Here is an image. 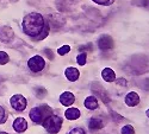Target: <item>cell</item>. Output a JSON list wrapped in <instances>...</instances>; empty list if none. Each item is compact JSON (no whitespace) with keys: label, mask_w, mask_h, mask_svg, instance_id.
Masks as SVG:
<instances>
[{"label":"cell","mask_w":149,"mask_h":134,"mask_svg":"<svg viewBox=\"0 0 149 134\" xmlns=\"http://www.w3.org/2000/svg\"><path fill=\"white\" fill-rule=\"evenodd\" d=\"M23 31L28 36L37 39H43L48 36L49 25L43 16L37 12H31L23 19Z\"/></svg>","instance_id":"cell-1"},{"label":"cell","mask_w":149,"mask_h":134,"mask_svg":"<svg viewBox=\"0 0 149 134\" xmlns=\"http://www.w3.org/2000/svg\"><path fill=\"white\" fill-rule=\"evenodd\" d=\"M53 114V109L47 106V104H41V106H37V107H33L29 115H30V119L33 121L36 125H41L43 124V121Z\"/></svg>","instance_id":"cell-2"},{"label":"cell","mask_w":149,"mask_h":134,"mask_svg":"<svg viewBox=\"0 0 149 134\" xmlns=\"http://www.w3.org/2000/svg\"><path fill=\"white\" fill-rule=\"evenodd\" d=\"M43 127L47 129L49 134H57L62 127V119L57 115L52 114L43 121Z\"/></svg>","instance_id":"cell-3"},{"label":"cell","mask_w":149,"mask_h":134,"mask_svg":"<svg viewBox=\"0 0 149 134\" xmlns=\"http://www.w3.org/2000/svg\"><path fill=\"white\" fill-rule=\"evenodd\" d=\"M91 90H92L93 95H94V96H98L104 103H109V102L111 101V97L109 96L107 91H106L98 82H93V83L91 84Z\"/></svg>","instance_id":"cell-4"},{"label":"cell","mask_w":149,"mask_h":134,"mask_svg":"<svg viewBox=\"0 0 149 134\" xmlns=\"http://www.w3.org/2000/svg\"><path fill=\"white\" fill-rule=\"evenodd\" d=\"M28 67L33 72H40L45 67V60L41 56H33L28 60Z\"/></svg>","instance_id":"cell-5"},{"label":"cell","mask_w":149,"mask_h":134,"mask_svg":"<svg viewBox=\"0 0 149 134\" xmlns=\"http://www.w3.org/2000/svg\"><path fill=\"white\" fill-rule=\"evenodd\" d=\"M10 103H11V106H12L13 109H16V111H18V112H22V111H24V109L26 108L28 101L23 95L17 94V95H13L11 97Z\"/></svg>","instance_id":"cell-6"},{"label":"cell","mask_w":149,"mask_h":134,"mask_svg":"<svg viewBox=\"0 0 149 134\" xmlns=\"http://www.w3.org/2000/svg\"><path fill=\"white\" fill-rule=\"evenodd\" d=\"M98 47L102 51H109L113 47V39L109 34H103L100 38L98 39Z\"/></svg>","instance_id":"cell-7"},{"label":"cell","mask_w":149,"mask_h":134,"mask_svg":"<svg viewBox=\"0 0 149 134\" xmlns=\"http://www.w3.org/2000/svg\"><path fill=\"white\" fill-rule=\"evenodd\" d=\"M74 101H75V96H74V94H72L70 91H65L60 96V103L62 106L69 107L74 103Z\"/></svg>","instance_id":"cell-8"},{"label":"cell","mask_w":149,"mask_h":134,"mask_svg":"<svg viewBox=\"0 0 149 134\" xmlns=\"http://www.w3.org/2000/svg\"><path fill=\"white\" fill-rule=\"evenodd\" d=\"M140 103V96L136 91H130L125 96V104L129 107H136Z\"/></svg>","instance_id":"cell-9"},{"label":"cell","mask_w":149,"mask_h":134,"mask_svg":"<svg viewBox=\"0 0 149 134\" xmlns=\"http://www.w3.org/2000/svg\"><path fill=\"white\" fill-rule=\"evenodd\" d=\"M13 38V30L10 26H3L0 29V41L1 42H10Z\"/></svg>","instance_id":"cell-10"},{"label":"cell","mask_w":149,"mask_h":134,"mask_svg":"<svg viewBox=\"0 0 149 134\" xmlns=\"http://www.w3.org/2000/svg\"><path fill=\"white\" fill-rule=\"evenodd\" d=\"M28 128V122L25 119L23 118H17L15 121H13V129L17 132V133H23L25 132Z\"/></svg>","instance_id":"cell-11"},{"label":"cell","mask_w":149,"mask_h":134,"mask_svg":"<svg viewBox=\"0 0 149 134\" xmlns=\"http://www.w3.org/2000/svg\"><path fill=\"white\" fill-rule=\"evenodd\" d=\"M65 75H66V77H67L68 81L75 82V81L79 78V76H80V72H79V70H78L77 68L68 67V68H66V70H65Z\"/></svg>","instance_id":"cell-12"},{"label":"cell","mask_w":149,"mask_h":134,"mask_svg":"<svg viewBox=\"0 0 149 134\" xmlns=\"http://www.w3.org/2000/svg\"><path fill=\"white\" fill-rule=\"evenodd\" d=\"M102 77L105 82H113L116 80V72L111 69V68H104L103 71H102Z\"/></svg>","instance_id":"cell-13"},{"label":"cell","mask_w":149,"mask_h":134,"mask_svg":"<svg viewBox=\"0 0 149 134\" xmlns=\"http://www.w3.org/2000/svg\"><path fill=\"white\" fill-rule=\"evenodd\" d=\"M104 127V122L100 120V119H98V118H91L90 121H88V128L93 132V131H99V129H102Z\"/></svg>","instance_id":"cell-14"},{"label":"cell","mask_w":149,"mask_h":134,"mask_svg":"<svg viewBox=\"0 0 149 134\" xmlns=\"http://www.w3.org/2000/svg\"><path fill=\"white\" fill-rule=\"evenodd\" d=\"M80 115H81L80 111L78 108H74V107L68 108L67 111L65 112V118L68 119V120H77V119L80 118Z\"/></svg>","instance_id":"cell-15"},{"label":"cell","mask_w":149,"mask_h":134,"mask_svg":"<svg viewBox=\"0 0 149 134\" xmlns=\"http://www.w3.org/2000/svg\"><path fill=\"white\" fill-rule=\"evenodd\" d=\"M84 104L87 109H90V111H94V109L98 108V100L95 99V96H87L85 99Z\"/></svg>","instance_id":"cell-16"},{"label":"cell","mask_w":149,"mask_h":134,"mask_svg":"<svg viewBox=\"0 0 149 134\" xmlns=\"http://www.w3.org/2000/svg\"><path fill=\"white\" fill-rule=\"evenodd\" d=\"M77 62H78V64L81 65V67H84V65L86 64V62H87V55H86V52H81V54L78 55Z\"/></svg>","instance_id":"cell-17"},{"label":"cell","mask_w":149,"mask_h":134,"mask_svg":"<svg viewBox=\"0 0 149 134\" xmlns=\"http://www.w3.org/2000/svg\"><path fill=\"white\" fill-rule=\"evenodd\" d=\"M120 134H135V129L131 125H125L124 127H122Z\"/></svg>","instance_id":"cell-18"},{"label":"cell","mask_w":149,"mask_h":134,"mask_svg":"<svg viewBox=\"0 0 149 134\" xmlns=\"http://www.w3.org/2000/svg\"><path fill=\"white\" fill-rule=\"evenodd\" d=\"M93 3L98 4V5H103V6H110L112 5L116 0H92Z\"/></svg>","instance_id":"cell-19"},{"label":"cell","mask_w":149,"mask_h":134,"mask_svg":"<svg viewBox=\"0 0 149 134\" xmlns=\"http://www.w3.org/2000/svg\"><path fill=\"white\" fill-rule=\"evenodd\" d=\"M69 51H70V46H69V45H63V46H61L58 50H57V54H58L60 56H65V55H67Z\"/></svg>","instance_id":"cell-20"},{"label":"cell","mask_w":149,"mask_h":134,"mask_svg":"<svg viewBox=\"0 0 149 134\" xmlns=\"http://www.w3.org/2000/svg\"><path fill=\"white\" fill-rule=\"evenodd\" d=\"M8 60H10L8 55L6 52H4V51H0V64L4 65V64H6L8 62Z\"/></svg>","instance_id":"cell-21"},{"label":"cell","mask_w":149,"mask_h":134,"mask_svg":"<svg viewBox=\"0 0 149 134\" xmlns=\"http://www.w3.org/2000/svg\"><path fill=\"white\" fill-rule=\"evenodd\" d=\"M67 134H86V132H85V129L81 128V127H75V128L70 129Z\"/></svg>","instance_id":"cell-22"},{"label":"cell","mask_w":149,"mask_h":134,"mask_svg":"<svg viewBox=\"0 0 149 134\" xmlns=\"http://www.w3.org/2000/svg\"><path fill=\"white\" fill-rule=\"evenodd\" d=\"M6 119H7V116L5 114V109L0 106V124H4L6 121Z\"/></svg>","instance_id":"cell-23"},{"label":"cell","mask_w":149,"mask_h":134,"mask_svg":"<svg viewBox=\"0 0 149 134\" xmlns=\"http://www.w3.org/2000/svg\"><path fill=\"white\" fill-rule=\"evenodd\" d=\"M111 116H112V118H115L117 121H119V120H123V116H122V115H119V114H117L116 112H111Z\"/></svg>","instance_id":"cell-24"},{"label":"cell","mask_w":149,"mask_h":134,"mask_svg":"<svg viewBox=\"0 0 149 134\" xmlns=\"http://www.w3.org/2000/svg\"><path fill=\"white\" fill-rule=\"evenodd\" d=\"M36 93L38 94V97H43V94H45V89H42V88H37L36 89Z\"/></svg>","instance_id":"cell-25"},{"label":"cell","mask_w":149,"mask_h":134,"mask_svg":"<svg viewBox=\"0 0 149 134\" xmlns=\"http://www.w3.org/2000/svg\"><path fill=\"white\" fill-rule=\"evenodd\" d=\"M45 52H47V54L49 55V58H50V59H53V55H52V52H50V51H49V50H48V49H47V50H45Z\"/></svg>","instance_id":"cell-26"},{"label":"cell","mask_w":149,"mask_h":134,"mask_svg":"<svg viewBox=\"0 0 149 134\" xmlns=\"http://www.w3.org/2000/svg\"><path fill=\"white\" fill-rule=\"evenodd\" d=\"M146 115H147V118L149 119V109H147V112H146Z\"/></svg>","instance_id":"cell-27"},{"label":"cell","mask_w":149,"mask_h":134,"mask_svg":"<svg viewBox=\"0 0 149 134\" xmlns=\"http://www.w3.org/2000/svg\"><path fill=\"white\" fill-rule=\"evenodd\" d=\"M0 134H8V133H6V132H0Z\"/></svg>","instance_id":"cell-28"},{"label":"cell","mask_w":149,"mask_h":134,"mask_svg":"<svg viewBox=\"0 0 149 134\" xmlns=\"http://www.w3.org/2000/svg\"><path fill=\"white\" fill-rule=\"evenodd\" d=\"M148 7H149V1H148Z\"/></svg>","instance_id":"cell-29"}]
</instances>
